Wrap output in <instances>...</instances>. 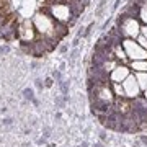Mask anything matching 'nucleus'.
I'll return each instance as SVG.
<instances>
[{
    "mask_svg": "<svg viewBox=\"0 0 147 147\" xmlns=\"http://www.w3.org/2000/svg\"><path fill=\"white\" fill-rule=\"evenodd\" d=\"M141 34L147 39V25H142V26H141Z\"/></svg>",
    "mask_w": 147,
    "mask_h": 147,
    "instance_id": "13",
    "label": "nucleus"
},
{
    "mask_svg": "<svg viewBox=\"0 0 147 147\" xmlns=\"http://www.w3.org/2000/svg\"><path fill=\"white\" fill-rule=\"evenodd\" d=\"M36 34L38 33L34 30V25L30 20H25L18 28V36L23 42H34L36 41Z\"/></svg>",
    "mask_w": 147,
    "mask_h": 147,
    "instance_id": "4",
    "label": "nucleus"
},
{
    "mask_svg": "<svg viewBox=\"0 0 147 147\" xmlns=\"http://www.w3.org/2000/svg\"><path fill=\"white\" fill-rule=\"evenodd\" d=\"M136 80H137V84H139V87H141V90L144 92L147 88V72H137Z\"/></svg>",
    "mask_w": 147,
    "mask_h": 147,
    "instance_id": "10",
    "label": "nucleus"
},
{
    "mask_svg": "<svg viewBox=\"0 0 147 147\" xmlns=\"http://www.w3.org/2000/svg\"><path fill=\"white\" fill-rule=\"evenodd\" d=\"M123 88H124V93H126V98H129V100H134V98H137L139 95H141V87H139V84H137L136 80V75H129L124 82H123Z\"/></svg>",
    "mask_w": 147,
    "mask_h": 147,
    "instance_id": "5",
    "label": "nucleus"
},
{
    "mask_svg": "<svg viewBox=\"0 0 147 147\" xmlns=\"http://www.w3.org/2000/svg\"><path fill=\"white\" fill-rule=\"evenodd\" d=\"M144 98H146V101H147V88L144 90Z\"/></svg>",
    "mask_w": 147,
    "mask_h": 147,
    "instance_id": "14",
    "label": "nucleus"
},
{
    "mask_svg": "<svg viewBox=\"0 0 147 147\" xmlns=\"http://www.w3.org/2000/svg\"><path fill=\"white\" fill-rule=\"evenodd\" d=\"M119 31L126 39H137L141 36V25L134 16H123L119 21Z\"/></svg>",
    "mask_w": 147,
    "mask_h": 147,
    "instance_id": "1",
    "label": "nucleus"
},
{
    "mask_svg": "<svg viewBox=\"0 0 147 147\" xmlns=\"http://www.w3.org/2000/svg\"><path fill=\"white\" fill-rule=\"evenodd\" d=\"M129 75H131L129 67H126V65L119 64V65H118V67H116L115 70L110 74V80L113 82V84H123V82H124Z\"/></svg>",
    "mask_w": 147,
    "mask_h": 147,
    "instance_id": "6",
    "label": "nucleus"
},
{
    "mask_svg": "<svg viewBox=\"0 0 147 147\" xmlns=\"http://www.w3.org/2000/svg\"><path fill=\"white\" fill-rule=\"evenodd\" d=\"M136 41H137V44H139V46H141L142 49H146V51H147V39H146L144 36H142V34H141L139 38H137Z\"/></svg>",
    "mask_w": 147,
    "mask_h": 147,
    "instance_id": "11",
    "label": "nucleus"
},
{
    "mask_svg": "<svg viewBox=\"0 0 147 147\" xmlns=\"http://www.w3.org/2000/svg\"><path fill=\"white\" fill-rule=\"evenodd\" d=\"M115 57H116V61H121V62H124L127 59V56H126V51H124V47H123V44H115Z\"/></svg>",
    "mask_w": 147,
    "mask_h": 147,
    "instance_id": "7",
    "label": "nucleus"
},
{
    "mask_svg": "<svg viewBox=\"0 0 147 147\" xmlns=\"http://www.w3.org/2000/svg\"><path fill=\"white\" fill-rule=\"evenodd\" d=\"M49 15L57 23L64 25L72 16V10H70V5H67V3H53V5H49Z\"/></svg>",
    "mask_w": 147,
    "mask_h": 147,
    "instance_id": "3",
    "label": "nucleus"
},
{
    "mask_svg": "<svg viewBox=\"0 0 147 147\" xmlns=\"http://www.w3.org/2000/svg\"><path fill=\"white\" fill-rule=\"evenodd\" d=\"M56 2H59V0H56Z\"/></svg>",
    "mask_w": 147,
    "mask_h": 147,
    "instance_id": "15",
    "label": "nucleus"
},
{
    "mask_svg": "<svg viewBox=\"0 0 147 147\" xmlns=\"http://www.w3.org/2000/svg\"><path fill=\"white\" fill-rule=\"evenodd\" d=\"M111 90H113V93H115L116 98H126L123 84H113V82H111Z\"/></svg>",
    "mask_w": 147,
    "mask_h": 147,
    "instance_id": "9",
    "label": "nucleus"
},
{
    "mask_svg": "<svg viewBox=\"0 0 147 147\" xmlns=\"http://www.w3.org/2000/svg\"><path fill=\"white\" fill-rule=\"evenodd\" d=\"M121 44L126 51L127 59H131V61H147V51L137 44L136 39H124Z\"/></svg>",
    "mask_w": 147,
    "mask_h": 147,
    "instance_id": "2",
    "label": "nucleus"
},
{
    "mask_svg": "<svg viewBox=\"0 0 147 147\" xmlns=\"http://www.w3.org/2000/svg\"><path fill=\"white\" fill-rule=\"evenodd\" d=\"M139 16H141V20L144 21V25H147V7H142V8H141Z\"/></svg>",
    "mask_w": 147,
    "mask_h": 147,
    "instance_id": "12",
    "label": "nucleus"
},
{
    "mask_svg": "<svg viewBox=\"0 0 147 147\" xmlns=\"http://www.w3.org/2000/svg\"><path fill=\"white\" fill-rule=\"evenodd\" d=\"M129 67L134 70V72H147V61H131V65Z\"/></svg>",
    "mask_w": 147,
    "mask_h": 147,
    "instance_id": "8",
    "label": "nucleus"
}]
</instances>
